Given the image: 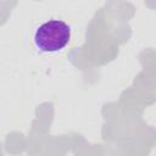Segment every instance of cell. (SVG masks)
<instances>
[{"mask_svg": "<svg viewBox=\"0 0 156 156\" xmlns=\"http://www.w3.org/2000/svg\"><path fill=\"white\" fill-rule=\"evenodd\" d=\"M71 39L69 26L61 20H50L38 27L34 34L35 46L44 52H56L63 49Z\"/></svg>", "mask_w": 156, "mask_h": 156, "instance_id": "obj_1", "label": "cell"}]
</instances>
